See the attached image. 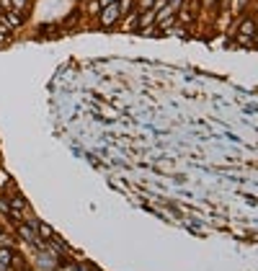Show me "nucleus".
I'll return each mask as SVG.
<instances>
[{
  "label": "nucleus",
  "mask_w": 258,
  "mask_h": 271,
  "mask_svg": "<svg viewBox=\"0 0 258 271\" xmlns=\"http://www.w3.org/2000/svg\"><path fill=\"white\" fill-rule=\"evenodd\" d=\"M121 18V11H119V3H111V6H103L101 8V26L103 29H111L119 24Z\"/></svg>",
  "instance_id": "obj_1"
},
{
  "label": "nucleus",
  "mask_w": 258,
  "mask_h": 271,
  "mask_svg": "<svg viewBox=\"0 0 258 271\" xmlns=\"http://www.w3.org/2000/svg\"><path fill=\"white\" fill-rule=\"evenodd\" d=\"M255 24H258L255 18H243V24L238 26L235 36H245V39H253V34H255Z\"/></svg>",
  "instance_id": "obj_2"
},
{
  "label": "nucleus",
  "mask_w": 258,
  "mask_h": 271,
  "mask_svg": "<svg viewBox=\"0 0 258 271\" xmlns=\"http://www.w3.org/2000/svg\"><path fill=\"white\" fill-rule=\"evenodd\" d=\"M0 21L8 26V29H18L21 24H24V18H21L18 11H3V16H0Z\"/></svg>",
  "instance_id": "obj_3"
},
{
  "label": "nucleus",
  "mask_w": 258,
  "mask_h": 271,
  "mask_svg": "<svg viewBox=\"0 0 258 271\" xmlns=\"http://www.w3.org/2000/svg\"><path fill=\"white\" fill-rule=\"evenodd\" d=\"M137 18H140V11H137V8H132V11H129V16L124 18L121 29H124V31H132V29H137Z\"/></svg>",
  "instance_id": "obj_4"
},
{
  "label": "nucleus",
  "mask_w": 258,
  "mask_h": 271,
  "mask_svg": "<svg viewBox=\"0 0 258 271\" xmlns=\"http://www.w3.org/2000/svg\"><path fill=\"white\" fill-rule=\"evenodd\" d=\"M29 8V0H11V11H18V13H24Z\"/></svg>",
  "instance_id": "obj_5"
},
{
  "label": "nucleus",
  "mask_w": 258,
  "mask_h": 271,
  "mask_svg": "<svg viewBox=\"0 0 258 271\" xmlns=\"http://www.w3.org/2000/svg\"><path fill=\"white\" fill-rule=\"evenodd\" d=\"M116 3H119V11H121V16H126L129 11L135 8V0H116Z\"/></svg>",
  "instance_id": "obj_6"
},
{
  "label": "nucleus",
  "mask_w": 258,
  "mask_h": 271,
  "mask_svg": "<svg viewBox=\"0 0 258 271\" xmlns=\"http://www.w3.org/2000/svg\"><path fill=\"white\" fill-rule=\"evenodd\" d=\"M183 3H186V0H165V6L173 11V13H178V11L183 8Z\"/></svg>",
  "instance_id": "obj_7"
},
{
  "label": "nucleus",
  "mask_w": 258,
  "mask_h": 271,
  "mask_svg": "<svg viewBox=\"0 0 258 271\" xmlns=\"http://www.w3.org/2000/svg\"><path fill=\"white\" fill-rule=\"evenodd\" d=\"M153 6H155V0H137V3H135L137 11H150Z\"/></svg>",
  "instance_id": "obj_8"
},
{
  "label": "nucleus",
  "mask_w": 258,
  "mask_h": 271,
  "mask_svg": "<svg viewBox=\"0 0 258 271\" xmlns=\"http://www.w3.org/2000/svg\"><path fill=\"white\" fill-rule=\"evenodd\" d=\"M85 11H88L91 16H93V13H101V3H98V0H91V3L85 6Z\"/></svg>",
  "instance_id": "obj_9"
},
{
  "label": "nucleus",
  "mask_w": 258,
  "mask_h": 271,
  "mask_svg": "<svg viewBox=\"0 0 258 271\" xmlns=\"http://www.w3.org/2000/svg\"><path fill=\"white\" fill-rule=\"evenodd\" d=\"M36 228H39V233L44 235V238H54V233H52V230L47 228V225H36Z\"/></svg>",
  "instance_id": "obj_10"
},
{
  "label": "nucleus",
  "mask_w": 258,
  "mask_h": 271,
  "mask_svg": "<svg viewBox=\"0 0 258 271\" xmlns=\"http://www.w3.org/2000/svg\"><path fill=\"white\" fill-rule=\"evenodd\" d=\"M11 261V253L8 251H0V263H8Z\"/></svg>",
  "instance_id": "obj_11"
},
{
  "label": "nucleus",
  "mask_w": 258,
  "mask_h": 271,
  "mask_svg": "<svg viewBox=\"0 0 258 271\" xmlns=\"http://www.w3.org/2000/svg\"><path fill=\"white\" fill-rule=\"evenodd\" d=\"M13 207H18V209H21V207H24V199H18V196H13Z\"/></svg>",
  "instance_id": "obj_12"
},
{
  "label": "nucleus",
  "mask_w": 258,
  "mask_h": 271,
  "mask_svg": "<svg viewBox=\"0 0 258 271\" xmlns=\"http://www.w3.org/2000/svg\"><path fill=\"white\" fill-rule=\"evenodd\" d=\"M253 47H258V24H255V34H253Z\"/></svg>",
  "instance_id": "obj_13"
},
{
  "label": "nucleus",
  "mask_w": 258,
  "mask_h": 271,
  "mask_svg": "<svg viewBox=\"0 0 258 271\" xmlns=\"http://www.w3.org/2000/svg\"><path fill=\"white\" fill-rule=\"evenodd\" d=\"M98 3H101V8H103V6H111V3H116V0H98Z\"/></svg>",
  "instance_id": "obj_14"
},
{
  "label": "nucleus",
  "mask_w": 258,
  "mask_h": 271,
  "mask_svg": "<svg viewBox=\"0 0 258 271\" xmlns=\"http://www.w3.org/2000/svg\"><path fill=\"white\" fill-rule=\"evenodd\" d=\"M202 3H204V6H209V3H212V0H202Z\"/></svg>",
  "instance_id": "obj_15"
}]
</instances>
